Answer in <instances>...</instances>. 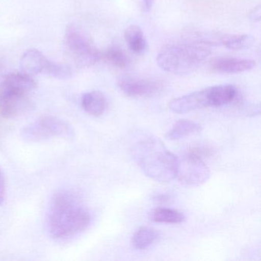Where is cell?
Masks as SVG:
<instances>
[{"mask_svg":"<svg viewBox=\"0 0 261 261\" xmlns=\"http://www.w3.org/2000/svg\"><path fill=\"white\" fill-rule=\"evenodd\" d=\"M82 105L83 109L90 115L100 117L108 109V102L103 93L93 91L82 95Z\"/></svg>","mask_w":261,"mask_h":261,"instance_id":"7c38bea8","label":"cell"},{"mask_svg":"<svg viewBox=\"0 0 261 261\" xmlns=\"http://www.w3.org/2000/svg\"><path fill=\"white\" fill-rule=\"evenodd\" d=\"M6 199V178L4 171L0 168V206L4 204Z\"/></svg>","mask_w":261,"mask_h":261,"instance_id":"d6986e66","label":"cell"},{"mask_svg":"<svg viewBox=\"0 0 261 261\" xmlns=\"http://www.w3.org/2000/svg\"><path fill=\"white\" fill-rule=\"evenodd\" d=\"M153 1L154 0H143V11L146 12V13H149L151 9H152Z\"/></svg>","mask_w":261,"mask_h":261,"instance_id":"44dd1931","label":"cell"},{"mask_svg":"<svg viewBox=\"0 0 261 261\" xmlns=\"http://www.w3.org/2000/svg\"><path fill=\"white\" fill-rule=\"evenodd\" d=\"M202 127L199 123L189 120H179L174 123L172 127L166 133V138L169 140H178L188 136L201 132Z\"/></svg>","mask_w":261,"mask_h":261,"instance_id":"5bb4252c","label":"cell"},{"mask_svg":"<svg viewBox=\"0 0 261 261\" xmlns=\"http://www.w3.org/2000/svg\"><path fill=\"white\" fill-rule=\"evenodd\" d=\"M21 134L27 141L40 142L53 137L71 139L74 137V130L67 122L59 117L44 116L25 126Z\"/></svg>","mask_w":261,"mask_h":261,"instance_id":"8992f818","label":"cell"},{"mask_svg":"<svg viewBox=\"0 0 261 261\" xmlns=\"http://www.w3.org/2000/svg\"><path fill=\"white\" fill-rule=\"evenodd\" d=\"M101 59L113 67L120 69L127 68L130 63L127 55L117 46L111 47L107 51L101 53Z\"/></svg>","mask_w":261,"mask_h":261,"instance_id":"e0dca14e","label":"cell"},{"mask_svg":"<svg viewBox=\"0 0 261 261\" xmlns=\"http://www.w3.org/2000/svg\"><path fill=\"white\" fill-rule=\"evenodd\" d=\"M91 217L80 198L71 191L56 192L47 214V229L53 239L67 241L85 231Z\"/></svg>","mask_w":261,"mask_h":261,"instance_id":"6da1fadb","label":"cell"},{"mask_svg":"<svg viewBox=\"0 0 261 261\" xmlns=\"http://www.w3.org/2000/svg\"><path fill=\"white\" fill-rule=\"evenodd\" d=\"M36 88L32 76L25 73L9 74L0 84V115L13 119L32 108L30 99Z\"/></svg>","mask_w":261,"mask_h":261,"instance_id":"277c9868","label":"cell"},{"mask_svg":"<svg viewBox=\"0 0 261 261\" xmlns=\"http://www.w3.org/2000/svg\"><path fill=\"white\" fill-rule=\"evenodd\" d=\"M212 54L210 47L186 39L166 45L156 58L159 67L176 75H186L196 71Z\"/></svg>","mask_w":261,"mask_h":261,"instance_id":"3957f363","label":"cell"},{"mask_svg":"<svg viewBox=\"0 0 261 261\" xmlns=\"http://www.w3.org/2000/svg\"><path fill=\"white\" fill-rule=\"evenodd\" d=\"M210 170L202 157L189 150L178 158L175 178L186 186H198L210 178Z\"/></svg>","mask_w":261,"mask_h":261,"instance_id":"ba28073f","label":"cell"},{"mask_svg":"<svg viewBox=\"0 0 261 261\" xmlns=\"http://www.w3.org/2000/svg\"><path fill=\"white\" fill-rule=\"evenodd\" d=\"M124 39L129 50L136 55H142L147 50L148 44L140 27L132 25L124 31Z\"/></svg>","mask_w":261,"mask_h":261,"instance_id":"4fadbf2b","label":"cell"},{"mask_svg":"<svg viewBox=\"0 0 261 261\" xmlns=\"http://www.w3.org/2000/svg\"><path fill=\"white\" fill-rule=\"evenodd\" d=\"M261 9L260 6L254 7L249 13V19L253 22H258L260 21Z\"/></svg>","mask_w":261,"mask_h":261,"instance_id":"ffe728a7","label":"cell"},{"mask_svg":"<svg viewBox=\"0 0 261 261\" xmlns=\"http://www.w3.org/2000/svg\"><path fill=\"white\" fill-rule=\"evenodd\" d=\"M216 108L213 87L195 91L171 100L169 108L175 114H187L202 108Z\"/></svg>","mask_w":261,"mask_h":261,"instance_id":"9c48e42d","label":"cell"},{"mask_svg":"<svg viewBox=\"0 0 261 261\" xmlns=\"http://www.w3.org/2000/svg\"><path fill=\"white\" fill-rule=\"evenodd\" d=\"M119 88L128 97H146L157 94L163 88V83L156 79L124 76L117 81Z\"/></svg>","mask_w":261,"mask_h":261,"instance_id":"30bf717a","label":"cell"},{"mask_svg":"<svg viewBox=\"0 0 261 261\" xmlns=\"http://www.w3.org/2000/svg\"><path fill=\"white\" fill-rule=\"evenodd\" d=\"M149 218L156 223L178 224L184 221L185 215L175 209L156 207L149 212Z\"/></svg>","mask_w":261,"mask_h":261,"instance_id":"2e32d148","label":"cell"},{"mask_svg":"<svg viewBox=\"0 0 261 261\" xmlns=\"http://www.w3.org/2000/svg\"><path fill=\"white\" fill-rule=\"evenodd\" d=\"M20 68L22 73L30 76L47 74L56 79H67L72 75V71L68 65L51 62L37 49L28 50L22 55Z\"/></svg>","mask_w":261,"mask_h":261,"instance_id":"52a82bcc","label":"cell"},{"mask_svg":"<svg viewBox=\"0 0 261 261\" xmlns=\"http://www.w3.org/2000/svg\"><path fill=\"white\" fill-rule=\"evenodd\" d=\"M159 238L158 230L152 227H141L133 235L132 244L137 250H145L152 246Z\"/></svg>","mask_w":261,"mask_h":261,"instance_id":"9a60e30c","label":"cell"},{"mask_svg":"<svg viewBox=\"0 0 261 261\" xmlns=\"http://www.w3.org/2000/svg\"><path fill=\"white\" fill-rule=\"evenodd\" d=\"M256 67V62L251 59L238 58H217L211 62L210 68L219 74H240L247 72Z\"/></svg>","mask_w":261,"mask_h":261,"instance_id":"8fae6325","label":"cell"},{"mask_svg":"<svg viewBox=\"0 0 261 261\" xmlns=\"http://www.w3.org/2000/svg\"><path fill=\"white\" fill-rule=\"evenodd\" d=\"M65 48L79 68H88L101 59V53L96 48L88 35L74 24L67 27Z\"/></svg>","mask_w":261,"mask_h":261,"instance_id":"5b68a950","label":"cell"},{"mask_svg":"<svg viewBox=\"0 0 261 261\" xmlns=\"http://www.w3.org/2000/svg\"><path fill=\"white\" fill-rule=\"evenodd\" d=\"M254 43V39L250 35H224L222 46L233 51L248 49Z\"/></svg>","mask_w":261,"mask_h":261,"instance_id":"ac0fdd59","label":"cell"},{"mask_svg":"<svg viewBox=\"0 0 261 261\" xmlns=\"http://www.w3.org/2000/svg\"><path fill=\"white\" fill-rule=\"evenodd\" d=\"M132 156L143 173L160 182H169L176 177L178 157L155 137H146L133 146Z\"/></svg>","mask_w":261,"mask_h":261,"instance_id":"7a4b0ae2","label":"cell"}]
</instances>
